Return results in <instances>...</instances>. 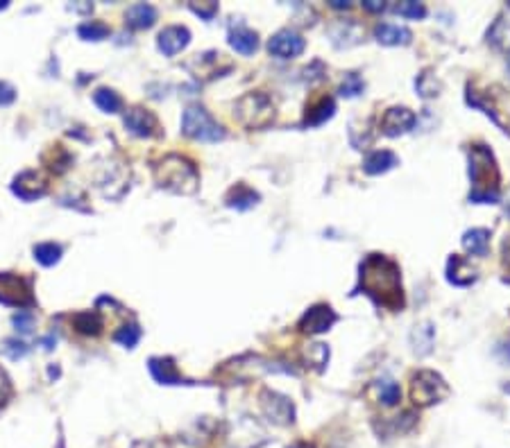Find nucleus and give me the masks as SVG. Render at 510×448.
Masks as SVG:
<instances>
[{"label":"nucleus","instance_id":"nucleus-1","mask_svg":"<svg viewBox=\"0 0 510 448\" xmlns=\"http://www.w3.org/2000/svg\"><path fill=\"white\" fill-rule=\"evenodd\" d=\"M359 286L377 306L400 310L404 308L402 272L393 258L384 254H370L361 263Z\"/></svg>","mask_w":510,"mask_h":448},{"label":"nucleus","instance_id":"nucleus-2","mask_svg":"<svg viewBox=\"0 0 510 448\" xmlns=\"http://www.w3.org/2000/svg\"><path fill=\"white\" fill-rule=\"evenodd\" d=\"M470 179L472 193L470 202L474 204H497L499 202V168L486 145H472L470 150Z\"/></svg>","mask_w":510,"mask_h":448},{"label":"nucleus","instance_id":"nucleus-3","mask_svg":"<svg viewBox=\"0 0 510 448\" xmlns=\"http://www.w3.org/2000/svg\"><path fill=\"white\" fill-rule=\"evenodd\" d=\"M154 177H157V184L161 188L179 195H191L200 186V177H197L195 166L188 159L179 157V154L163 157L154 166Z\"/></svg>","mask_w":510,"mask_h":448},{"label":"nucleus","instance_id":"nucleus-4","mask_svg":"<svg viewBox=\"0 0 510 448\" xmlns=\"http://www.w3.org/2000/svg\"><path fill=\"white\" fill-rule=\"evenodd\" d=\"M234 116L243 127L247 129H263L274 120V107L272 100L265 93H245L236 102Z\"/></svg>","mask_w":510,"mask_h":448},{"label":"nucleus","instance_id":"nucleus-5","mask_svg":"<svg viewBox=\"0 0 510 448\" xmlns=\"http://www.w3.org/2000/svg\"><path fill=\"white\" fill-rule=\"evenodd\" d=\"M181 132L188 139L204 141V143H215L224 139V129L202 107H188L184 111V116H181Z\"/></svg>","mask_w":510,"mask_h":448},{"label":"nucleus","instance_id":"nucleus-6","mask_svg":"<svg viewBox=\"0 0 510 448\" xmlns=\"http://www.w3.org/2000/svg\"><path fill=\"white\" fill-rule=\"evenodd\" d=\"M449 396V385L445 383V378L431 372V369H422L413 376L411 383V399L415 406L420 408H429L434 403H440L443 399Z\"/></svg>","mask_w":510,"mask_h":448},{"label":"nucleus","instance_id":"nucleus-7","mask_svg":"<svg viewBox=\"0 0 510 448\" xmlns=\"http://www.w3.org/2000/svg\"><path fill=\"white\" fill-rule=\"evenodd\" d=\"M261 408L265 412V417L270 421H274V424H279V426H288L295 421V406H293V401L283 394H277L272 390H263Z\"/></svg>","mask_w":510,"mask_h":448},{"label":"nucleus","instance_id":"nucleus-8","mask_svg":"<svg viewBox=\"0 0 510 448\" xmlns=\"http://www.w3.org/2000/svg\"><path fill=\"white\" fill-rule=\"evenodd\" d=\"M304 39L302 34H297L295 30H279L277 34H272V39L268 41V50L270 55L277 59H293L299 57L304 53Z\"/></svg>","mask_w":510,"mask_h":448},{"label":"nucleus","instance_id":"nucleus-9","mask_svg":"<svg viewBox=\"0 0 510 448\" xmlns=\"http://www.w3.org/2000/svg\"><path fill=\"white\" fill-rule=\"evenodd\" d=\"M336 320H338V315L334 313L331 306L327 304H315L311 306L304 315H302L299 320V331L302 333H309V335H318V333H324L329 331L331 326L336 324Z\"/></svg>","mask_w":510,"mask_h":448},{"label":"nucleus","instance_id":"nucleus-10","mask_svg":"<svg viewBox=\"0 0 510 448\" xmlns=\"http://www.w3.org/2000/svg\"><path fill=\"white\" fill-rule=\"evenodd\" d=\"M415 123H418V116H415L409 107H390L384 114L381 125L379 127H381V132L386 136L395 139V136H402L406 132H411V129L415 127Z\"/></svg>","mask_w":510,"mask_h":448},{"label":"nucleus","instance_id":"nucleus-11","mask_svg":"<svg viewBox=\"0 0 510 448\" xmlns=\"http://www.w3.org/2000/svg\"><path fill=\"white\" fill-rule=\"evenodd\" d=\"M479 279V270L472 265L470 258L454 254L447 263V281L458 288H468Z\"/></svg>","mask_w":510,"mask_h":448},{"label":"nucleus","instance_id":"nucleus-12","mask_svg":"<svg viewBox=\"0 0 510 448\" xmlns=\"http://www.w3.org/2000/svg\"><path fill=\"white\" fill-rule=\"evenodd\" d=\"M188 41H191V32H188L184 25H168L159 32V50L166 57H175L177 53H181Z\"/></svg>","mask_w":510,"mask_h":448},{"label":"nucleus","instance_id":"nucleus-13","mask_svg":"<svg viewBox=\"0 0 510 448\" xmlns=\"http://www.w3.org/2000/svg\"><path fill=\"white\" fill-rule=\"evenodd\" d=\"M125 127L132 132L134 136H152L157 132V118H154L148 109L134 107L125 114Z\"/></svg>","mask_w":510,"mask_h":448},{"label":"nucleus","instance_id":"nucleus-14","mask_svg":"<svg viewBox=\"0 0 510 448\" xmlns=\"http://www.w3.org/2000/svg\"><path fill=\"white\" fill-rule=\"evenodd\" d=\"M12 191L25 202L37 200V197H41L43 193H46V179H43L41 175H37V172H23L21 177H16Z\"/></svg>","mask_w":510,"mask_h":448},{"label":"nucleus","instance_id":"nucleus-15","mask_svg":"<svg viewBox=\"0 0 510 448\" xmlns=\"http://www.w3.org/2000/svg\"><path fill=\"white\" fill-rule=\"evenodd\" d=\"M375 39L384 46H409L413 41V32L404 25L393 23H379L375 28Z\"/></svg>","mask_w":510,"mask_h":448},{"label":"nucleus","instance_id":"nucleus-16","mask_svg":"<svg viewBox=\"0 0 510 448\" xmlns=\"http://www.w3.org/2000/svg\"><path fill=\"white\" fill-rule=\"evenodd\" d=\"M436 342V329L431 322H422L411 331V347L415 356H429Z\"/></svg>","mask_w":510,"mask_h":448},{"label":"nucleus","instance_id":"nucleus-17","mask_svg":"<svg viewBox=\"0 0 510 448\" xmlns=\"http://www.w3.org/2000/svg\"><path fill=\"white\" fill-rule=\"evenodd\" d=\"M229 46L240 55H254L258 48V37L254 30L245 28V25H238V28L229 30Z\"/></svg>","mask_w":510,"mask_h":448},{"label":"nucleus","instance_id":"nucleus-18","mask_svg":"<svg viewBox=\"0 0 510 448\" xmlns=\"http://www.w3.org/2000/svg\"><path fill=\"white\" fill-rule=\"evenodd\" d=\"M125 21L129 28H134V30L152 28L154 21H157V10L148 3H136L125 12Z\"/></svg>","mask_w":510,"mask_h":448},{"label":"nucleus","instance_id":"nucleus-19","mask_svg":"<svg viewBox=\"0 0 510 448\" xmlns=\"http://www.w3.org/2000/svg\"><path fill=\"white\" fill-rule=\"evenodd\" d=\"M0 301L19 306V304H28L30 295L19 279L10 277V274H3V277H0Z\"/></svg>","mask_w":510,"mask_h":448},{"label":"nucleus","instance_id":"nucleus-20","mask_svg":"<svg viewBox=\"0 0 510 448\" xmlns=\"http://www.w3.org/2000/svg\"><path fill=\"white\" fill-rule=\"evenodd\" d=\"M150 372L161 385H186L184 378L179 376L177 367L172 365V360H168V358H152L150 360Z\"/></svg>","mask_w":510,"mask_h":448},{"label":"nucleus","instance_id":"nucleus-21","mask_svg":"<svg viewBox=\"0 0 510 448\" xmlns=\"http://www.w3.org/2000/svg\"><path fill=\"white\" fill-rule=\"evenodd\" d=\"M363 37V30L359 23L354 21H347V23H338L336 28L331 30V43L336 48H349V46H356Z\"/></svg>","mask_w":510,"mask_h":448},{"label":"nucleus","instance_id":"nucleus-22","mask_svg":"<svg viewBox=\"0 0 510 448\" xmlns=\"http://www.w3.org/2000/svg\"><path fill=\"white\" fill-rule=\"evenodd\" d=\"M397 163H400L397 154L388 152V150H377L365 159V163H363V170H365L368 175H384V172L393 170Z\"/></svg>","mask_w":510,"mask_h":448},{"label":"nucleus","instance_id":"nucleus-23","mask_svg":"<svg viewBox=\"0 0 510 448\" xmlns=\"http://www.w3.org/2000/svg\"><path fill=\"white\" fill-rule=\"evenodd\" d=\"M302 358H304L306 367L315 369V372H322L329 363V347L322 342H311L302 349Z\"/></svg>","mask_w":510,"mask_h":448},{"label":"nucleus","instance_id":"nucleus-24","mask_svg":"<svg viewBox=\"0 0 510 448\" xmlns=\"http://www.w3.org/2000/svg\"><path fill=\"white\" fill-rule=\"evenodd\" d=\"M463 247L472 256H488L490 247V231L488 229H470L463 236Z\"/></svg>","mask_w":510,"mask_h":448},{"label":"nucleus","instance_id":"nucleus-25","mask_svg":"<svg viewBox=\"0 0 510 448\" xmlns=\"http://www.w3.org/2000/svg\"><path fill=\"white\" fill-rule=\"evenodd\" d=\"M488 43L492 48H497V50H508L510 48V19H508V16H499V19L490 25Z\"/></svg>","mask_w":510,"mask_h":448},{"label":"nucleus","instance_id":"nucleus-26","mask_svg":"<svg viewBox=\"0 0 510 448\" xmlns=\"http://www.w3.org/2000/svg\"><path fill=\"white\" fill-rule=\"evenodd\" d=\"M334 111H336V102L331 98L318 100L313 107H309L306 118H304V125H309V127L322 125V123H327V120L334 116Z\"/></svg>","mask_w":510,"mask_h":448},{"label":"nucleus","instance_id":"nucleus-27","mask_svg":"<svg viewBox=\"0 0 510 448\" xmlns=\"http://www.w3.org/2000/svg\"><path fill=\"white\" fill-rule=\"evenodd\" d=\"M258 200V193H254L252 188H247L243 184H238L236 188H231L227 195V206L229 209H238V211H247L252 209Z\"/></svg>","mask_w":510,"mask_h":448},{"label":"nucleus","instance_id":"nucleus-28","mask_svg":"<svg viewBox=\"0 0 510 448\" xmlns=\"http://www.w3.org/2000/svg\"><path fill=\"white\" fill-rule=\"evenodd\" d=\"M415 89H418V93L425 100L429 98H436L440 96V91H443V84H440V80L434 75V71L431 68H427V71H422L418 75V80H415Z\"/></svg>","mask_w":510,"mask_h":448},{"label":"nucleus","instance_id":"nucleus-29","mask_svg":"<svg viewBox=\"0 0 510 448\" xmlns=\"http://www.w3.org/2000/svg\"><path fill=\"white\" fill-rule=\"evenodd\" d=\"M468 105H472V107H477V109H481L483 114L486 116H490L492 120H495V123L504 129V132H508V125L504 123V120H501V116H499V111L492 107V105H488L486 100H483V96L481 93H477V91H472V89H468Z\"/></svg>","mask_w":510,"mask_h":448},{"label":"nucleus","instance_id":"nucleus-30","mask_svg":"<svg viewBox=\"0 0 510 448\" xmlns=\"http://www.w3.org/2000/svg\"><path fill=\"white\" fill-rule=\"evenodd\" d=\"M73 324H75V329L80 333H84V335H98L100 329H102V320H100L98 313H80V315H75Z\"/></svg>","mask_w":510,"mask_h":448},{"label":"nucleus","instance_id":"nucleus-31","mask_svg":"<svg viewBox=\"0 0 510 448\" xmlns=\"http://www.w3.org/2000/svg\"><path fill=\"white\" fill-rule=\"evenodd\" d=\"M93 102H96L105 114H116V111L120 109V105H123L118 98V93H114L111 89H98L96 93H93Z\"/></svg>","mask_w":510,"mask_h":448},{"label":"nucleus","instance_id":"nucleus-32","mask_svg":"<svg viewBox=\"0 0 510 448\" xmlns=\"http://www.w3.org/2000/svg\"><path fill=\"white\" fill-rule=\"evenodd\" d=\"M377 390H379V401H381L386 408H393L402 401V390L395 381H381L377 385Z\"/></svg>","mask_w":510,"mask_h":448},{"label":"nucleus","instance_id":"nucleus-33","mask_svg":"<svg viewBox=\"0 0 510 448\" xmlns=\"http://www.w3.org/2000/svg\"><path fill=\"white\" fill-rule=\"evenodd\" d=\"M34 258L41 265H55L59 258H62V247L55 243H41L34 247Z\"/></svg>","mask_w":510,"mask_h":448},{"label":"nucleus","instance_id":"nucleus-34","mask_svg":"<svg viewBox=\"0 0 510 448\" xmlns=\"http://www.w3.org/2000/svg\"><path fill=\"white\" fill-rule=\"evenodd\" d=\"M77 34H80V37L86 39V41H102L109 34V28L105 23L91 21V23H82L80 28H77Z\"/></svg>","mask_w":510,"mask_h":448},{"label":"nucleus","instance_id":"nucleus-35","mask_svg":"<svg viewBox=\"0 0 510 448\" xmlns=\"http://www.w3.org/2000/svg\"><path fill=\"white\" fill-rule=\"evenodd\" d=\"M363 89H365V82H363L356 73H349V75H345L338 93L343 98H356V96H361V93H363Z\"/></svg>","mask_w":510,"mask_h":448},{"label":"nucleus","instance_id":"nucleus-36","mask_svg":"<svg viewBox=\"0 0 510 448\" xmlns=\"http://www.w3.org/2000/svg\"><path fill=\"white\" fill-rule=\"evenodd\" d=\"M393 10L404 19H425L427 16V7L422 3H415V0H406V3L395 5Z\"/></svg>","mask_w":510,"mask_h":448},{"label":"nucleus","instance_id":"nucleus-37","mask_svg":"<svg viewBox=\"0 0 510 448\" xmlns=\"http://www.w3.org/2000/svg\"><path fill=\"white\" fill-rule=\"evenodd\" d=\"M114 340H116V342H120V344H123V347L132 349V347H136V342L141 340V329H138L136 324L123 326V329H118V331H116Z\"/></svg>","mask_w":510,"mask_h":448},{"label":"nucleus","instance_id":"nucleus-38","mask_svg":"<svg viewBox=\"0 0 510 448\" xmlns=\"http://www.w3.org/2000/svg\"><path fill=\"white\" fill-rule=\"evenodd\" d=\"M3 351H5L7 356H10L12 360H19V358H23V356H25V353H28V347H25L23 342L7 340V342H5V347H3Z\"/></svg>","mask_w":510,"mask_h":448},{"label":"nucleus","instance_id":"nucleus-39","mask_svg":"<svg viewBox=\"0 0 510 448\" xmlns=\"http://www.w3.org/2000/svg\"><path fill=\"white\" fill-rule=\"evenodd\" d=\"M191 10L197 14V16H200V19H206V21H209V19H213V14L215 12H218V5H215V3H200V5H197V3H191Z\"/></svg>","mask_w":510,"mask_h":448},{"label":"nucleus","instance_id":"nucleus-40","mask_svg":"<svg viewBox=\"0 0 510 448\" xmlns=\"http://www.w3.org/2000/svg\"><path fill=\"white\" fill-rule=\"evenodd\" d=\"M14 326L19 329L21 333H30L32 326H34V317L30 313H19L14 317Z\"/></svg>","mask_w":510,"mask_h":448},{"label":"nucleus","instance_id":"nucleus-41","mask_svg":"<svg viewBox=\"0 0 510 448\" xmlns=\"http://www.w3.org/2000/svg\"><path fill=\"white\" fill-rule=\"evenodd\" d=\"M14 98H16V91L12 89V86L7 82H0V107L12 105Z\"/></svg>","mask_w":510,"mask_h":448},{"label":"nucleus","instance_id":"nucleus-42","mask_svg":"<svg viewBox=\"0 0 510 448\" xmlns=\"http://www.w3.org/2000/svg\"><path fill=\"white\" fill-rule=\"evenodd\" d=\"M7 396H10V378H7L3 369H0V403H5Z\"/></svg>","mask_w":510,"mask_h":448},{"label":"nucleus","instance_id":"nucleus-43","mask_svg":"<svg viewBox=\"0 0 510 448\" xmlns=\"http://www.w3.org/2000/svg\"><path fill=\"white\" fill-rule=\"evenodd\" d=\"M363 10H368V12H384L386 10V3H381V0H363Z\"/></svg>","mask_w":510,"mask_h":448},{"label":"nucleus","instance_id":"nucleus-44","mask_svg":"<svg viewBox=\"0 0 510 448\" xmlns=\"http://www.w3.org/2000/svg\"><path fill=\"white\" fill-rule=\"evenodd\" d=\"M504 265L510 270V236H506L504 240Z\"/></svg>","mask_w":510,"mask_h":448},{"label":"nucleus","instance_id":"nucleus-45","mask_svg":"<svg viewBox=\"0 0 510 448\" xmlns=\"http://www.w3.org/2000/svg\"><path fill=\"white\" fill-rule=\"evenodd\" d=\"M331 7H336V10H343V7H345V10H347L349 3H347V0H331Z\"/></svg>","mask_w":510,"mask_h":448},{"label":"nucleus","instance_id":"nucleus-46","mask_svg":"<svg viewBox=\"0 0 510 448\" xmlns=\"http://www.w3.org/2000/svg\"><path fill=\"white\" fill-rule=\"evenodd\" d=\"M290 448H315L313 444H306V442H297V444H293Z\"/></svg>","mask_w":510,"mask_h":448},{"label":"nucleus","instance_id":"nucleus-47","mask_svg":"<svg viewBox=\"0 0 510 448\" xmlns=\"http://www.w3.org/2000/svg\"><path fill=\"white\" fill-rule=\"evenodd\" d=\"M43 344H46V349H53V344H55V338H46V340H43Z\"/></svg>","mask_w":510,"mask_h":448},{"label":"nucleus","instance_id":"nucleus-48","mask_svg":"<svg viewBox=\"0 0 510 448\" xmlns=\"http://www.w3.org/2000/svg\"><path fill=\"white\" fill-rule=\"evenodd\" d=\"M5 7H7V3L5 0H0V10H5Z\"/></svg>","mask_w":510,"mask_h":448},{"label":"nucleus","instance_id":"nucleus-49","mask_svg":"<svg viewBox=\"0 0 510 448\" xmlns=\"http://www.w3.org/2000/svg\"><path fill=\"white\" fill-rule=\"evenodd\" d=\"M504 390H506V392L510 394V383H508V385H504Z\"/></svg>","mask_w":510,"mask_h":448},{"label":"nucleus","instance_id":"nucleus-50","mask_svg":"<svg viewBox=\"0 0 510 448\" xmlns=\"http://www.w3.org/2000/svg\"><path fill=\"white\" fill-rule=\"evenodd\" d=\"M508 71H510V57H508Z\"/></svg>","mask_w":510,"mask_h":448}]
</instances>
